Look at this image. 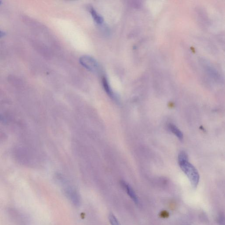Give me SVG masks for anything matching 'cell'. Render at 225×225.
<instances>
[{"label": "cell", "instance_id": "obj_9", "mask_svg": "<svg viewBox=\"0 0 225 225\" xmlns=\"http://www.w3.org/2000/svg\"><path fill=\"white\" fill-rule=\"evenodd\" d=\"M5 35H6V33L5 32H3V31H0V38L2 37Z\"/></svg>", "mask_w": 225, "mask_h": 225}, {"label": "cell", "instance_id": "obj_1", "mask_svg": "<svg viewBox=\"0 0 225 225\" xmlns=\"http://www.w3.org/2000/svg\"><path fill=\"white\" fill-rule=\"evenodd\" d=\"M179 165L187 177L189 179L192 187L196 189L199 182L200 176L197 170L188 161V156L185 152L182 151L179 154Z\"/></svg>", "mask_w": 225, "mask_h": 225}, {"label": "cell", "instance_id": "obj_10", "mask_svg": "<svg viewBox=\"0 0 225 225\" xmlns=\"http://www.w3.org/2000/svg\"><path fill=\"white\" fill-rule=\"evenodd\" d=\"M2 1H0V5H1V4H2Z\"/></svg>", "mask_w": 225, "mask_h": 225}, {"label": "cell", "instance_id": "obj_5", "mask_svg": "<svg viewBox=\"0 0 225 225\" xmlns=\"http://www.w3.org/2000/svg\"><path fill=\"white\" fill-rule=\"evenodd\" d=\"M90 12L94 21L97 24H102L103 22V19L102 17L100 16V15L98 14V12H96L94 8H92L91 9Z\"/></svg>", "mask_w": 225, "mask_h": 225}, {"label": "cell", "instance_id": "obj_4", "mask_svg": "<svg viewBox=\"0 0 225 225\" xmlns=\"http://www.w3.org/2000/svg\"><path fill=\"white\" fill-rule=\"evenodd\" d=\"M169 128L171 132L173 133L176 136L179 140H183V133L176 126L173 124H170L169 125Z\"/></svg>", "mask_w": 225, "mask_h": 225}, {"label": "cell", "instance_id": "obj_7", "mask_svg": "<svg viewBox=\"0 0 225 225\" xmlns=\"http://www.w3.org/2000/svg\"><path fill=\"white\" fill-rule=\"evenodd\" d=\"M103 84L105 89L106 91L110 95H112V93L111 91L110 90V86L109 85L108 83L107 80L106 78L103 79Z\"/></svg>", "mask_w": 225, "mask_h": 225}, {"label": "cell", "instance_id": "obj_8", "mask_svg": "<svg viewBox=\"0 0 225 225\" xmlns=\"http://www.w3.org/2000/svg\"><path fill=\"white\" fill-rule=\"evenodd\" d=\"M218 222L220 225H224V217L222 215H220L218 218Z\"/></svg>", "mask_w": 225, "mask_h": 225}, {"label": "cell", "instance_id": "obj_6", "mask_svg": "<svg viewBox=\"0 0 225 225\" xmlns=\"http://www.w3.org/2000/svg\"><path fill=\"white\" fill-rule=\"evenodd\" d=\"M109 220L111 225H122L119 222L116 216L113 213H110L109 215Z\"/></svg>", "mask_w": 225, "mask_h": 225}, {"label": "cell", "instance_id": "obj_3", "mask_svg": "<svg viewBox=\"0 0 225 225\" xmlns=\"http://www.w3.org/2000/svg\"><path fill=\"white\" fill-rule=\"evenodd\" d=\"M122 185L126 190L129 196L132 199V200L134 202L136 205H139V200L137 196L133 189L132 188V187L130 186L129 184H127L124 182H122Z\"/></svg>", "mask_w": 225, "mask_h": 225}, {"label": "cell", "instance_id": "obj_2", "mask_svg": "<svg viewBox=\"0 0 225 225\" xmlns=\"http://www.w3.org/2000/svg\"><path fill=\"white\" fill-rule=\"evenodd\" d=\"M79 61L82 66L89 71L94 72L98 70V64L97 61L90 56H82Z\"/></svg>", "mask_w": 225, "mask_h": 225}]
</instances>
